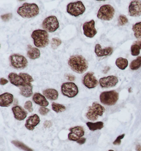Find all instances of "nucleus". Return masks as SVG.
Wrapping results in <instances>:
<instances>
[{"label": "nucleus", "mask_w": 141, "mask_h": 151, "mask_svg": "<svg viewBox=\"0 0 141 151\" xmlns=\"http://www.w3.org/2000/svg\"><path fill=\"white\" fill-rule=\"evenodd\" d=\"M53 110L57 113H61L66 111V107L64 105L53 103L52 104Z\"/></svg>", "instance_id": "31"}, {"label": "nucleus", "mask_w": 141, "mask_h": 151, "mask_svg": "<svg viewBox=\"0 0 141 151\" xmlns=\"http://www.w3.org/2000/svg\"><path fill=\"white\" fill-rule=\"evenodd\" d=\"M43 93L44 96L51 101H55L57 99L58 97V92L53 88H48L44 90L43 91Z\"/></svg>", "instance_id": "22"}, {"label": "nucleus", "mask_w": 141, "mask_h": 151, "mask_svg": "<svg viewBox=\"0 0 141 151\" xmlns=\"http://www.w3.org/2000/svg\"><path fill=\"white\" fill-rule=\"evenodd\" d=\"M34 45L38 48L45 47L49 44V36L47 32L43 29L34 30L31 35Z\"/></svg>", "instance_id": "3"}, {"label": "nucleus", "mask_w": 141, "mask_h": 151, "mask_svg": "<svg viewBox=\"0 0 141 151\" xmlns=\"http://www.w3.org/2000/svg\"><path fill=\"white\" fill-rule=\"evenodd\" d=\"M125 134H123L122 135H119L118 137L113 142V144L115 145H119L121 143V139L124 137Z\"/></svg>", "instance_id": "36"}, {"label": "nucleus", "mask_w": 141, "mask_h": 151, "mask_svg": "<svg viewBox=\"0 0 141 151\" xmlns=\"http://www.w3.org/2000/svg\"><path fill=\"white\" fill-rule=\"evenodd\" d=\"M19 75L23 78L26 84L31 85V83L34 81V79L32 76L28 73H20Z\"/></svg>", "instance_id": "30"}, {"label": "nucleus", "mask_w": 141, "mask_h": 151, "mask_svg": "<svg viewBox=\"0 0 141 151\" xmlns=\"http://www.w3.org/2000/svg\"><path fill=\"white\" fill-rule=\"evenodd\" d=\"M24 108L29 112H32L33 111L32 102L30 101H27L25 102Z\"/></svg>", "instance_id": "35"}, {"label": "nucleus", "mask_w": 141, "mask_h": 151, "mask_svg": "<svg viewBox=\"0 0 141 151\" xmlns=\"http://www.w3.org/2000/svg\"><path fill=\"white\" fill-rule=\"evenodd\" d=\"M108 151H114L113 150H108Z\"/></svg>", "instance_id": "44"}, {"label": "nucleus", "mask_w": 141, "mask_h": 151, "mask_svg": "<svg viewBox=\"0 0 141 151\" xmlns=\"http://www.w3.org/2000/svg\"><path fill=\"white\" fill-rule=\"evenodd\" d=\"M140 46L141 47V42L140 43Z\"/></svg>", "instance_id": "45"}, {"label": "nucleus", "mask_w": 141, "mask_h": 151, "mask_svg": "<svg viewBox=\"0 0 141 151\" xmlns=\"http://www.w3.org/2000/svg\"><path fill=\"white\" fill-rule=\"evenodd\" d=\"M42 27L46 31L53 32L56 31L59 27V22L55 16H48L43 21Z\"/></svg>", "instance_id": "9"}, {"label": "nucleus", "mask_w": 141, "mask_h": 151, "mask_svg": "<svg viewBox=\"0 0 141 151\" xmlns=\"http://www.w3.org/2000/svg\"><path fill=\"white\" fill-rule=\"evenodd\" d=\"M83 83L86 87L90 89L94 88L99 84L93 72H88L84 76Z\"/></svg>", "instance_id": "14"}, {"label": "nucleus", "mask_w": 141, "mask_h": 151, "mask_svg": "<svg viewBox=\"0 0 141 151\" xmlns=\"http://www.w3.org/2000/svg\"><path fill=\"white\" fill-rule=\"evenodd\" d=\"M9 78L10 82L15 86L21 87L26 85L23 78L16 73H10L9 75Z\"/></svg>", "instance_id": "20"}, {"label": "nucleus", "mask_w": 141, "mask_h": 151, "mask_svg": "<svg viewBox=\"0 0 141 151\" xmlns=\"http://www.w3.org/2000/svg\"><path fill=\"white\" fill-rule=\"evenodd\" d=\"M141 67V57L139 56L136 60H133L130 65V67L132 70H137Z\"/></svg>", "instance_id": "29"}, {"label": "nucleus", "mask_w": 141, "mask_h": 151, "mask_svg": "<svg viewBox=\"0 0 141 151\" xmlns=\"http://www.w3.org/2000/svg\"><path fill=\"white\" fill-rule=\"evenodd\" d=\"M95 22L94 20L85 22L83 25L84 35L87 37L93 38L97 33L95 27Z\"/></svg>", "instance_id": "13"}, {"label": "nucleus", "mask_w": 141, "mask_h": 151, "mask_svg": "<svg viewBox=\"0 0 141 151\" xmlns=\"http://www.w3.org/2000/svg\"><path fill=\"white\" fill-rule=\"evenodd\" d=\"M9 83V81L7 80V79H5L4 78H1V81H0V84L1 85H5L6 84Z\"/></svg>", "instance_id": "42"}, {"label": "nucleus", "mask_w": 141, "mask_h": 151, "mask_svg": "<svg viewBox=\"0 0 141 151\" xmlns=\"http://www.w3.org/2000/svg\"><path fill=\"white\" fill-rule=\"evenodd\" d=\"M119 99V94L115 91H104L100 95L101 103L106 106H112L115 105Z\"/></svg>", "instance_id": "5"}, {"label": "nucleus", "mask_w": 141, "mask_h": 151, "mask_svg": "<svg viewBox=\"0 0 141 151\" xmlns=\"http://www.w3.org/2000/svg\"><path fill=\"white\" fill-rule=\"evenodd\" d=\"M136 151H141V145H137L135 148Z\"/></svg>", "instance_id": "43"}, {"label": "nucleus", "mask_w": 141, "mask_h": 151, "mask_svg": "<svg viewBox=\"0 0 141 151\" xmlns=\"http://www.w3.org/2000/svg\"><path fill=\"white\" fill-rule=\"evenodd\" d=\"M14 117L17 120L22 121L26 118L27 116V111L20 106H16L12 109Z\"/></svg>", "instance_id": "18"}, {"label": "nucleus", "mask_w": 141, "mask_h": 151, "mask_svg": "<svg viewBox=\"0 0 141 151\" xmlns=\"http://www.w3.org/2000/svg\"><path fill=\"white\" fill-rule=\"evenodd\" d=\"M87 126L90 130L92 131L96 130H100L104 127L103 123L102 122L99 121L96 122H88L87 123Z\"/></svg>", "instance_id": "25"}, {"label": "nucleus", "mask_w": 141, "mask_h": 151, "mask_svg": "<svg viewBox=\"0 0 141 151\" xmlns=\"http://www.w3.org/2000/svg\"><path fill=\"white\" fill-rule=\"evenodd\" d=\"M128 22L126 16L125 15H120L118 18V24L119 26H123Z\"/></svg>", "instance_id": "34"}, {"label": "nucleus", "mask_w": 141, "mask_h": 151, "mask_svg": "<svg viewBox=\"0 0 141 151\" xmlns=\"http://www.w3.org/2000/svg\"><path fill=\"white\" fill-rule=\"evenodd\" d=\"M113 52V48L111 47H107L105 49H102L101 45L97 44L95 47V53L97 57H104L109 56Z\"/></svg>", "instance_id": "17"}, {"label": "nucleus", "mask_w": 141, "mask_h": 151, "mask_svg": "<svg viewBox=\"0 0 141 151\" xmlns=\"http://www.w3.org/2000/svg\"><path fill=\"white\" fill-rule=\"evenodd\" d=\"M85 7L81 1L70 3L67 5V12L72 16L78 17L85 12Z\"/></svg>", "instance_id": "8"}, {"label": "nucleus", "mask_w": 141, "mask_h": 151, "mask_svg": "<svg viewBox=\"0 0 141 151\" xmlns=\"http://www.w3.org/2000/svg\"><path fill=\"white\" fill-rule=\"evenodd\" d=\"M141 47L137 44L133 45L131 47V52L132 56H137L140 54Z\"/></svg>", "instance_id": "32"}, {"label": "nucleus", "mask_w": 141, "mask_h": 151, "mask_svg": "<svg viewBox=\"0 0 141 151\" xmlns=\"http://www.w3.org/2000/svg\"><path fill=\"white\" fill-rule=\"evenodd\" d=\"M39 116L36 114L30 116L26 120L25 126L28 130L32 131L40 122Z\"/></svg>", "instance_id": "16"}, {"label": "nucleus", "mask_w": 141, "mask_h": 151, "mask_svg": "<svg viewBox=\"0 0 141 151\" xmlns=\"http://www.w3.org/2000/svg\"><path fill=\"white\" fill-rule=\"evenodd\" d=\"M14 96L9 93H5L0 96V106L8 107L13 102Z\"/></svg>", "instance_id": "19"}, {"label": "nucleus", "mask_w": 141, "mask_h": 151, "mask_svg": "<svg viewBox=\"0 0 141 151\" xmlns=\"http://www.w3.org/2000/svg\"><path fill=\"white\" fill-rule=\"evenodd\" d=\"M12 14H5V15H2L1 16V18L2 20L5 21V22L9 21L10 19L12 18Z\"/></svg>", "instance_id": "38"}, {"label": "nucleus", "mask_w": 141, "mask_h": 151, "mask_svg": "<svg viewBox=\"0 0 141 151\" xmlns=\"http://www.w3.org/2000/svg\"><path fill=\"white\" fill-rule=\"evenodd\" d=\"M115 12V9L111 5H103L99 9L97 16L101 20L110 21L114 17Z\"/></svg>", "instance_id": "6"}, {"label": "nucleus", "mask_w": 141, "mask_h": 151, "mask_svg": "<svg viewBox=\"0 0 141 151\" xmlns=\"http://www.w3.org/2000/svg\"><path fill=\"white\" fill-rule=\"evenodd\" d=\"M129 13L132 17H139L141 15V1H133L129 6Z\"/></svg>", "instance_id": "15"}, {"label": "nucleus", "mask_w": 141, "mask_h": 151, "mask_svg": "<svg viewBox=\"0 0 141 151\" xmlns=\"http://www.w3.org/2000/svg\"><path fill=\"white\" fill-rule=\"evenodd\" d=\"M115 65L119 69L124 70L128 65V61L125 58H119L117 59L115 61Z\"/></svg>", "instance_id": "26"}, {"label": "nucleus", "mask_w": 141, "mask_h": 151, "mask_svg": "<svg viewBox=\"0 0 141 151\" xmlns=\"http://www.w3.org/2000/svg\"><path fill=\"white\" fill-rule=\"evenodd\" d=\"M62 43L61 40L58 38H53L51 40V45L52 48L53 50H56L57 48Z\"/></svg>", "instance_id": "33"}, {"label": "nucleus", "mask_w": 141, "mask_h": 151, "mask_svg": "<svg viewBox=\"0 0 141 151\" xmlns=\"http://www.w3.org/2000/svg\"><path fill=\"white\" fill-rule=\"evenodd\" d=\"M27 56L31 60H36L40 58L41 53L39 49L36 47H32L31 46H28Z\"/></svg>", "instance_id": "23"}, {"label": "nucleus", "mask_w": 141, "mask_h": 151, "mask_svg": "<svg viewBox=\"0 0 141 151\" xmlns=\"http://www.w3.org/2000/svg\"><path fill=\"white\" fill-rule=\"evenodd\" d=\"M32 99L35 104L41 106L46 107L49 105V103L45 97L40 93H34Z\"/></svg>", "instance_id": "21"}, {"label": "nucleus", "mask_w": 141, "mask_h": 151, "mask_svg": "<svg viewBox=\"0 0 141 151\" xmlns=\"http://www.w3.org/2000/svg\"><path fill=\"white\" fill-rule=\"evenodd\" d=\"M70 69L78 73H83L88 68V62L85 58L80 55L71 56L68 61Z\"/></svg>", "instance_id": "1"}, {"label": "nucleus", "mask_w": 141, "mask_h": 151, "mask_svg": "<svg viewBox=\"0 0 141 151\" xmlns=\"http://www.w3.org/2000/svg\"><path fill=\"white\" fill-rule=\"evenodd\" d=\"M86 139L85 137L81 138L80 139L77 141V142L79 144L82 145L84 144L86 142Z\"/></svg>", "instance_id": "41"}, {"label": "nucleus", "mask_w": 141, "mask_h": 151, "mask_svg": "<svg viewBox=\"0 0 141 151\" xmlns=\"http://www.w3.org/2000/svg\"><path fill=\"white\" fill-rule=\"evenodd\" d=\"M118 82V78L114 76H109L103 77L99 80V84L102 88L113 87L115 86Z\"/></svg>", "instance_id": "12"}, {"label": "nucleus", "mask_w": 141, "mask_h": 151, "mask_svg": "<svg viewBox=\"0 0 141 151\" xmlns=\"http://www.w3.org/2000/svg\"><path fill=\"white\" fill-rule=\"evenodd\" d=\"M11 143L15 146L25 151H34L32 149L29 148L25 144L18 140L12 141Z\"/></svg>", "instance_id": "27"}, {"label": "nucleus", "mask_w": 141, "mask_h": 151, "mask_svg": "<svg viewBox=\"0 0 141 151\" xmlns=\"http://www.w3.org/2000/svg\"><path fill=\"white\" fill-rule=\"evenodd\" d=\"M53 125V123L51 120H46L43 123V126L45 128H49Z\"/></svg>", "instance_id": "39"}, {"label": "nucleus", "mask_w": 141, "mask_h": 151, "mask_svg": "<svg viewBox=\"0 0 141 151\" xmlns=\"http://www.w3.org/2000/svg\"><path fill=\"white\" fill-rule=\"evenodd\" d=\"M12 67L16 69H24L27 67L28 61L24 56L19 54H13L9 57Z\"/></svg>", "instance_id": "7"}, {"label": "nucleus", "mask_w": 141, "mask_h": 151, "mask_svg": "<svg viewBox=\"0 0 141 151\" xmlns=\"http://www.w3.org/2000/svg\"><path fill=\"white\" fill-rule=\"evenodd\" d=\"M105 111L104 107L99 103L94 102L92 106L89 107L86 116L89 120L95 121L98 119L99 116H102Z\"/></svg>", "instance_id": "4"}, {"label": "nucleus", "mask_w": 141, "mask_h": 151, "mask_svg": "<svg viewBox=\"0 0 141 151\" xmlns=\"http://www.w3.org/2000/svg\"><path fill=\"white\" fill-rule=\"evenodd\" d=\"M70 132L68 135V138L70 140L77 141L85 134L84 128L82 126H76L70 128Z\"/></svg>", "instance_id": "11"}, {"label": "nucleus", "mask_w": 141, "mask_h": 151, "mask_svg": "<svg viewBox=\"0 0 141 151\" xmlns=\"http://www.w3.org/2000/svg\"><path fill=\"white\" fill-rule=\"evenodd\" d=\"M62 93L64 96L70 98L75 97L78 93V88L76 85L73 82L63 83L61 86Z\"/></svg>", "instance_id": "10"}, {"label": "nucleus", "mask_w": 141, "mask_h": 151, "mask_svg": "<svg viewBox=\"0 0 141 151\" xmlns=\"http://www.w3.org/2000/svg\"><path fill=\"white\" fill-rule=\"evenodd\" d=\"M33 86L32 85H25L23 86H21L20 88V93L23 96L26 98L31 97L33 94Z\"/></svg>", "instance_id": "24"}, {"label": "nucleus", "mask_w": 141, "mask_h": 151, "mask_svg": "<svg viewBox=\"0 0 141 151\" xmlns=\"http://www.w3.org/2000/svg\"><path fill=\"white\" fill-rule=\"evenodd\" d=\"M49 111V109L46 108V107H41L39 109V113L42 116H45Z\"/></svg>", "instance_id": "37"}, {"label": "nucleus", "mask_w": 141, "mask_h": 151, "mask_svg": "<svg viewBox=\"0 0 141 151\" xmlns=\"http://www.w3.org/2000/svg\"><path fill=\"white\" fill-rule=\"evenodd\" d=\"M38 6L35 4L25 3L22 6L19 7L17 13L22 18H30L35 17L39 14Z\"/></svg>", "instance_id": "2"}, {"label": "nucleus", "mask_w": 141, "mask_h": 151, "mask_svg": "<svg viewBox=\"0 0 141 151\" xmlns=\"http://www.w3.org/2000/svg\"><path fill=\"white\" fill-rule=\"evenodd\" d=\"M66 78L68 80L70 81H75V77L74 75L71 74H67L66 75Z\"/></svg>", "instance_id": "40"}, {"label": "nucleus", "mask_w": 141, "mask_h": 151, "mask_svg": "<svg viewBox=\"0 0 141 151\" xmlns=\"http://www.w3.org/2000/svg\"><path fill=\"white\" fill-rule=\"evenodd\" d=\"M132 29L134 32L135 37L137 39L141 38V22L134 24Z\"/></svg>", "instance_id": "28"}]
</instances>
